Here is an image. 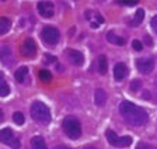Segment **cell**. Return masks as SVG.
<instances>
[{"mask_svg": "<svg viewBox=\"0 0 157 149\" xmlns=\"http://www.w3.org/2000/svg\"><path fill=\"white\" fill-rule=\"evenodd\" d=\"M108 70V61H107V57L105 55H101L98 58V72L101 75H105Z\"/></svg>", "mask_w": 157, "mask_h": 149, "instance_id": "9a60e30c", "label": "cell"}, {"mask_svg": "<svg viewBox=\"0 0 157 149\" xmlns=\"http://www.w3.org/2000/svg\"><path fill=\"white\" fill-rule=\"evenodd\" d=\"M0 141L3 143H6V145L11 146L13 149L20 148V139L13 135V131L10 128H3L0 131Z\"/></svg>", "mask_w": 157, "mask_h": 149, "instance_id": "5b68a950", "label": "cell"}, {"mask_svg": "<svg viewBox=\"0 0 157 149\" xmlns=\"http://www.w3.org/2000/svg\"><path fill=\"white\" fill-rule=\"evenodd\" d=\"M118 4H122V6H135L136 4V2H118Z\"/></svg>", "mask_w": 157, "mask_h": 149, "instance_id": "f1b7e54d", "label": "cell"}, {"mask_svg": "<svg viewBox=\"0 0 157 149\" xmlns=\"http://www.w3.org/2000/svg\"><path fill=\"white\" fill-rule=\"evenodd\" d=\"M132 48H133L135 51H142V49H143L142 42H140V41H137V40H135L133 42H132Z\"/></svg>", "mask_w": 157, "mask_h": 149, "instance_id": "484cf974", "label": "cell"}, {"mask_svg": "<svg viewBox=\"0 0 157 149\" xmlns=\"http://www.w3.org/2000/svg\"><path fill=\"white\" fill-rule=\"evenodd\" d=\"M3 80H4V76H3V73L0 72V82H3Z\"/></svg>", "mask_w": 157, "mask_h": 149, "instance_id": "d6a6232c", "label": "cell"}, {"mask_svg": "<svg viewBox=\"0 0 157 149\" xmlns=\"http://www.w3.org/2000/svg\"><path fill=\"white\" fill-rule=\"evenodd\" d=\"M0 61H2L4 66H10L13 63V52L10 49V46H0Z\"/></svg>", "mask_w": 157, "mask_h": 149, "instance_id": "ba28073f", "label": "cell"}, {"mask_svg": "<svg viewBox=\"0 0 157 149\" xmlns=\"http://www.w3.org/2000/svg\"><path fill=\"white\" fill-rule=\"evenodd\" d=\"M13 120H14V123H16L17 125H23V124L25 123L24 114H23V113H20V111H16V113L13 114Z\"/></svg>", "mask_w": 157, "mask_h": 149, "instance_id": "44dd1931", "label": "cell"}, {"mask_svg": "<svg viewBox=\"0 0 157 149\" xmlns=\"http://www.w3.org/2000/svg\"><path fill=\"white\" fill-rule=\"evenodd\" d=\"M132 145V138L131 136H118L117 141V148H126V146Z\"/></svg>", "mask_w": 157, "mask_h": 149, "instance_id": "e0dca14e", "label": "cell"}, {"mask_svg": "<svg viewBox=\"0 0 157 149\" xmlns=\"http://www.w3.org/2000/svg\"><path fill=\"white\" fill-rule=\"evenodd\" d=\"M140 80H133V82L131 83V90L132 92H137V90L140 89Z\"/></svg>", "mask_w": 157, "mask_h": 149, "instance_id": "d4e9b609", "label": "cell"}, {"mask_svg": "<svg viewBox=\"0 0 157 149\" xmlns=\"http://www.w3.org/2000/svg\"><path fill=\"white\" fill-rule=\"evenodd\" d=\"M128 76V68L124 63H117L114 68V77L117 80H124Z\"/></svg>", "mask_w": 157, "mask_h": 149, "instance_id": "8fae6325", "label": "cell"}, {"mask_svg": "<svg viewBox=\"0 0 157 149\" xmlns=\"http://www.w3.org/2000/svg\"><path fill=\"white\" fill-rule=\"evenodd\" d=\"M136 66H137V70H139L140 73H143V75H149V73L153 72L154 61L150 59V58H140V59H137Z\"/></svg>", "mask_w": 157, "mask_h": 149, "instance_id": "8992f818", "label": "cell"}, {"mask_svg": "<svg viewBox=\"0 0 157 149\" xmlns=\"http://www.w3.org/2000/svg\"><path fill=\"white\" fill-rule=\"evenodd\" d=\"M38 11L42 17L51 18L53 16V3L52 2H39L38 3Z\"/></svg>", "mask_w": 157, "mask_h": 149, "instance_id": "9c48e42d", "label": "cell"}, {"mask_svg": "<svg viewBox=\"0 0 157 149\" xmlns=\"http://www.w3.org/2000/svg\"><path fill=\"white\" fill-rule=\"evenodd\" d=\"M4 120V117H3V111H2V110H0V123H2V121H3Z\"/></svg>", "mask_w": 157, "mask_h": 149, "instance_id": "1f68e13d", "label": "cell"}, {"mask_svg": "<svg viewBox=\"0 0 157 149\" xmlns=\"http://www.w3.org/2000/svg\"><path fill=\"white\" fill-rule=\"evenodd\" d=\"M136 149H156L154 146L149 145V143H144V142H139L137 143V148Z\"/></svg>", "mask_w": 157, "mask_h": 149, "instance_id": "4316f807", "label": "cell"}, {"mask_svg": "<svg viewBox=\"0 0 157 149\" xmlns=\"http://www.w3.org/2000/svg\"><path fill=\"white\" fill-rule=\"evenodd\" d=\"M143 17H144V11L143 9H139V10L136 11V14H135V25H137V24H140L142 21H143Z\"/></svg>", "mask_w": 157, "mask_h": 149, "instance_id": "603a6c76", "label": "cell"}, {"mask_svg": "<svg viewBox=\"0 0 157 149\" xmlns=\"http://www.w3.org/2000/svg\"><path fill=\"white\" fill-rule=\"evenodd\" d=\"M31 117L39 124H48L51 121V111L48 106L41 101H34L31 106Z\"/></svg>", "mask_w": 157, "mask_h": 149, "instance_id": "7a4b0ae2", "label": "cell"}, {"mask_svg": "<svg viewBox=\"0 0 157 149\" xmlns=\"http://www.w3.org/2000/svg\"><path fill=\"white\" fill-rule=\"evenodd\" d=\"M21 53H23L24 57H27V58L35 57L36 45H35V42H34L33 38H27V40L24 41V44L21 45Z\"/></svg>", "mask_w": 157, "mask_h": 149, "instance_id": "52a82bcc", "label": "cell"}, {"mask_svg": "<svg viewBox=\"0 0 157 149\" xmlns=\"http://www.w3.org/2000/svg\"><path fill=\"white\" fill-rule=\"evenodd\" d=\"M107 40H108V42L115 44V45H124V44L126 42V41H125V38L115 35V34L112 33V31H109V33L107 34Z\"/></svg>", "mask_w": 157, "mask_h": 149, "instance_id": "5bb4252c", "label": "cell"}, {"mask_svg": "<svg viewBox=\"0 0 157 149\" xmlns=\"http://www.w3.org/2000/svg\"><path fill=\"white\" fill-rule=\"evenodd\" d=\"M10 27H11V21L9 18H6V17H2L0 18V35L6 34L10 30Z\"/></svg>", "mask_w": 157, "mask_h": 149, "instance_id": "2e32d148", "label": "cell"}, {"mask_svg": "<svg viewBox=\"0 0 157 149\" xmlns=\"http://www.w3.org/2000/svg\"><path fill=\"white\" fill-rule=\"evenodd\" d=\"M55 149H72V148H67V146H63V145H59V146H56Z\"/></svg>", "mask_w": 157, "mask_h": 149, "instance_id": "4dcf8cb0", "label": "cell"}, {"mask_svg": "<svg viewBox=\"0 0 157 149\" xmlns=\"http://www.w3.org/2000/svg\"><path fill=\"white\" fill-rule=\"evenodd\" d=\"M119 113L122 114V117L128 124H131L133 127L146 125L149 121V114L146 110L133 104L132 101H128V100H124L119 104Z\"/></svg>", "mask_w": 157, "mask_h": 149, "instance_id": "6da1fadb", "label": "cell"}, {"mask_svg": "<svg viewBox=\"0 0 157 149\" xmlns=\"http://www.w3.org/2000/svg\"><path fill=\"white\" fill-rule=\"evenodd\" d=\"M62 128L70 139H78L82 135V124L75 117H66L62 123Z\"/></svg>", "mask_w": 157, "mask_h": 149, "instance_id": "3957f363", "label": "cell"}, {"mask_svg": "<svg viewBox=\"0 0 157 149\" xmlns=\"http://www.w3.org/2000/svg\"><path fill=\"white\" fill-rule=\"evenodd\" d=\"M10 93V87L6 82H0V97H6L7 94Z\"/></svg>", "mask_w": 157, "mask_h": 149, "instance_id": "7402d4cb", "label": "cell"}, {"mask_svg": "<svg viewBox=\"0 0 157 149\" xmlns=\"http://www.w3.org/2000/svg\"><path fill=\"white\" fill-rule=\"evenodd\" d=\"M39 79L42 80V82H51V80H52V75H51L49 70L41 69L39 70Z\"/></svg>", "mask_w": 157, "mask_h": 149, "instance_id": "ffe728a7", "label": "cell"}, {"mask_svg": "<svg viewBox=\"0 0 157 149\" xmlns=\"http://www.w3.org/2000/svg\"><path fill=\"white\" fill-rule=\"evenodd\" d=\"M66 55L70 58V61H72L73 65L80 66V65H83V62H84V57H83V53L78 52V51H76V49H67L66 51Z\"/></svg>", "mask_w": 157, "mask_h": 149, "instance_id": "30bf717a", "label": "cell"}, {"mask_svg": "<svg viewBox=\"0 0 157 149\" xmlns=\"http://www.w3.org/2000/svg\"><path fill=\"white\" fill-rule=\"evenodd\" d=\"M83 149H97V148H94V146H84Z\"/></svg>", "mask_w": 157, "mask_h": 149, "instance_id": "836d02e7", "label": "cell"}, {"mask_svg": "<svg viewBox=\"0 0 157 149\" xmlns=\"http://www.w3.org/2000/svg\"><path fill=\"white\" fill-rule=\"evenodd\" d=\"M150 25H151V28H153V31H154V33L157 34V16L151 18V21H150Z\"/></svg>", "mask_w": 157, "mask_h": 149, "instance_id": "83f0119b", "label": "cell"}, {"mask_svg": "<svg viewBox=\"0 0 157 149\" xmlns=\"http://www.w3.org/2000/svg\"><path fill=\"white\" fill-rule=\"evenodd\" d=\"M94 101L97 106H104L107 101V93L102 89H97L94 93Z\"/></svg>", "mask_w": 157, "mask_h": 149, "instance_id": "7c38bea8", "label": "cell"}, {"mask_svg": "<svg viewBox=\"0 0 157 149\" xmlns=\"http://www.w3.org/2000/svg\"><path fill=\"white\" fill-rule=\"evenodd\" d=\"M53 61H56V58H55V57L49 55V53H45V55H44V63L49 65V63H53Z\"/></svg>", "mask_w": 157, "mask_h": 149, "instance_id": "cb8c5ba5", "label": "cell"}, {"mask_svg": "<svg viewBox=\"0 0 157 149\" xmlns=\"http://www.w3.org/2000/svg\"><path fill=\"white\" fill-rule=\"evenodd\" d=\"M41 37H42L44 42L49 44V45H55V44L59 42V38H60V34L56 30L55 27L52 25H46L45 28L41 33Z\"/></svg>", "mask_w": 157, "mask_h": 149, "instance_id": "277c9868", "label": "cell"}, {"mask_svg": "<svg viewBox=\"0 0 157 149\" xmlns=\"http://www.w3.org/2000/svg\"><path fill=\"white\" fill-rule=\"evenodd\" d=\"M105 135H107V139H108V142L111 143L112 146L117 145V141H118V135L112 131V129H107V132H105Z\"/></svg>", "mask_w": 157, "mask_h": 149, "instance_id": "d6986e66", "label": "cell"}, {"mask_svg": "<svg viewBox=\"0 0 157 149\" xmlns=\"http://www.w3.org/2000/svg\"><path fill=\"white\" fill-rule=\"evenodd\" d=\"M27 73H28V68H27V66H23V68H20V69H17V72H16L17 82L23 83L24 79H25V76H27Z\"/></svg>", "mask_w": 157, "mask_h": 149, "instance_id": "ac0fdd59", "label": "cell"}, {"mask_svg": "<svg viewBox=\"0 0 157 149\" xmlns=\"http://www.w3.org/2000/svg\"><path fill=\"white\" fill-rule=\"evenodd\" d=\"M31 146H33L34 149H48V146H46V143H45V139L41 135H36L31 139Z\"/></svg>", "mask_w": 157, "mask_h": 149, "instance_id": "4fadbf2b", "label": "cell"}, {"mask_svg": "<svg viewBox=\"0 0 157 149\" xmlns=\"http://www.w3.org/2000/svg\"><path fill=\"white\" fill-rule=\"evenodd\" d=\"M156 90H157V84H156Z\"/></svg>", "mask_w": 157, "mask_h": 149, "instance_id": "e575fe53", "label": "cell"}, {"mask_svg": "<svg viewBox=\"0 0 157 149\" xmlns=\"http://www.w3.org/2000/svg\"><path fill=\"white\" fill-rule=\"evenodd\" d=\"M142 97H143L144 100H146V99H150V93H149V92H143V96H142Z\"/></svg>", "mask_w": 157, "mask_h": 149, "instance_id": "f546056e", "label": "cell"}]
</instances>
